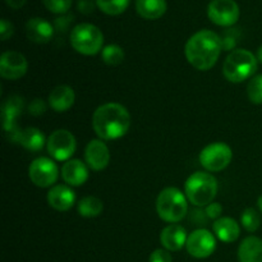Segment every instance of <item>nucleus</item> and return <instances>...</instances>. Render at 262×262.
Segmentation results:
<instances>
[{
	"label": "nucleus",
	"mask_w": 262,
	"mask_h": 262,
	"mask_svg": "<svg viewBox=\"0 0 262 262\" xmlns=\"http://www.w3.org/2000/svg\"><path fill=\"white\" fill-rule=\"evenodd\" d=\"M215 237L224 243H233L239 238L241 228L232 217H220L212 224Z\"/></svg>",
	"instance_id": "21"
},
{
	"label": "nucleus",
	"mask_w": 262,
	"mask_h": 262,
	"mask_svg": "<svg viewBox=\"0 0 262 262\" xmlns=\"http://www.w3.org/2000/svg\"><path fill=\"white\" fill-rule=\"evenodd\" d=\"M13 33H14V26L7 19L0 20V37H2V41H7L8 38L12 37Z\"/></svg>",
	"instance_id": "33"
},
{
	"label": "nucleus",
	"mask_w": 262,
	"mask_h": 262,
	"mask_svg": "<svg viewBox=\"0 0 262 262\" xmlns=\"http://www.w3.org/2000/svg\"><path fill=\"white\" fill-rule=\"evenodd\" d=\"M205 211H206V215L209 216V219L217 220L222 217L223 206L219 202H211V204L205 207Z\"/></svg>",
	"instance_id": "32"
},
{
	"label": "nucleus",
	"mask_w": 262,
	"mask_h": 262,
	"mask_svg": "<svg viewBox=\"0 0 262 262\" xmlns=\"http://www.w3.org/2000/svg\"><path fill=\"white\" fill-rule=\"evenodd\" d=\"M241 223H242V227L245 228L247 232L253 233L260 228L261 225V216L255 209L250 207V209H246L242 212V216H241Z\"/></svg>",
	"instance_id": "27"
},
{
	"label": "nucleus",
	"mask_w": 262,
	"mask_h": 262,
	"mask_svg": "<svg viewBox=\"0 0 262 262\" xmlns=\"http://www.w3.org/2000/svg\"><path fill=\"white\" fill-rule=\"evenodd\" d=\"M25 101L20 96L13 95L9 96L2 105V122L3 128L8 136L13 135L19 129L18 127V118L22 115Z\"/></svg>",
	"instance_id": "13"
},
{
	"label": "nucleus",
	"mask_w": 262,
	"mask_h": 262,
	"mask_svg": "<svg viewBox=\"0 0 262 262\" xmlns=\"http://www.w3.org/2000/svg\"><path fill=\"white\" fill-rule=\"evenodd\" d=\"M92 128L102 141L122 138L130 128V114L127 107L118 102H106L95 110Z\"/></svg>",
	"instance_id": "1"
},
{
	"label": "nucleus",
	"mask_w": 262,
	"mask_h": 262,
	"mask_svg": "<svg viewBox=\"0 0 262 262\" xmlns=\"http://www.w3.org/2000/svg\"><path fill=\"white\" fill-rule=\"evenodd\" d=\"M241 10L234 0H211L207 7L209 19L220 27L234 26L239 19Z\"/></svg>",
	"instance_id": "10"
},
{
	"label": "nucleus",
	"mask_w": 262,
	"mask_h": 262,
	"mask_svg": "<svg viewBox=\"0 0 262 262\" xmlns=\"http://www.w3.org/2000/svg\"><path fill=\"white\" fill-rule=\"evenodd\" d=\"M239 262H262V239L255 235L245 238L238 247Z\"/></svg>",
	"instance_id": "22"
},
{
	"label": "nucleus",
	"mask_w": 262,
	"mask_h": 262,
	"mask_svg": "<svg viewBox=\"0 0 262 262\" xmlns=\"http://www.w3.org/2000/svg\"><path fill=\"white\" fill-rule=\"evenodd\" d=\"M84 160L87 166L95 171L104 170L110 161V151L102 140H92L84 150Z\"/></svg>",
	"instance_id": "14"
},
{
	"label": "nucleus",
	"mask_w": 262,
	"mask_h": 262,
	"mask_svg": "<svg viewBox=\"0 0 262 262\" xmlns=\"http://www.w3.org/2000/svg\"><path fill=\"white\" fill-rule=\"evenodd\" d=\"M184 194L196 207H206L217 194V181L212 174L196 171L184 183Z\"/></svg>",
	"instance_id": "3"
},
{
	"label": "nucleus",
	"mask_w": 262,
	"mask_h": 262,
	"mask_svg": "<svg viewBox=\"0 0 262 262\" xmlns=\"http://www.w3.org/2000/svg\"><path fill=\"white\" fill-rule=\"evenodd\" d=\"M46 109V102L42 99H35L31 101V104L28 105V113L33 117H40V115L45 114Z\"/></svg>",
	"instance_id": "30"
},
{
	"label": "nucleus",
	"mask_w": 262,
	"mask_h": 262,
	"mask_svg": "<svg viewBox=\"0 0 262 262\" xmlns=\"http://www.w3.org/2000/svg\"><path fill=\"white\" fill-rule=\"evenodd\" d=\"M166 0H136V10L140 17L154 20L163 17L166 12Z\"/></svg>",
	"instance_id": "23"
},
{
	"label": "nucleus",
	"mask_w": 262,
	"mask_h": 262,
	"mask_svg": "<svg viewBox=\"0 0 262 262\" xmlns=\"http://www.w3.org/2000/svg\"><path fill=\"white\" fill-rule=\"evenodd\" d=\"M76 100L74 90L67 84H60L53 89L49 95V106L56 113H64L71 109Z\"/></svg>",
	"instance_id": "20"
},
{
	"label": "nucleus",
	"mask_w": 262,
	"mask_h": 262,
	"mask_svg": "<svg viewBox=\"0 0 262 262\" xmlns=\"http://www.w3.org/2000/svg\"><path fill=\"white\" fill-rule=\"evenodd\" d=\"M188 235L184 227L179 224H169L160 233V243L165 250L179 251L186 246Z\"/></svg>",
	"instance_id": "19"
},
{
	"label": "nucleus",
	"mask_w": 262,
	"mask_h": 262,
	"mask_svg": "<svg viewBox=\"0 0 262 262\" xmlns=\"http://www.w3.org/2000/svg\"><path fill=\"white\" fill-rule=\"evenodd\" d=\"M233 159V151L227 143L214 142L202 148L200 154V164L207 171H222L229 166Z\"/></svg>",
	"instance_id": "7"
},
{
	"label": "nucleus",
	"mask_w": 262,
	"mask_h": 262,
	"mask_svg": "<svg viewBox=\"0 0 262 262\" xmlns=\"http://www.w3.org/2000/svg\"><path fill=\"white\" fill-rule=\"evenodd\" d=\"M124 50L119 45H115V43L105 46L101 51L102 61L112 67L122 64L123 60H124Z\"/></svg>",
	"instance_id": "26"
},
{
	"label": "nucleus",
	"mask_w": 262,
	"mask_h": 262,
	"mask_svg": "<svg viewBox=\"0 0 262 262\" xmlns=\"http://www.w3.org/2000/svg\"><path fill=\"white\" fill-rule=\"evenodd\" d=\"M77 210H78V214L83 217H96L104 210V204L97 197L87 196L78 202Z\"/></svg>",
	"instance_id": "24"
},
{
	"label": "nucleus",
	"mask_w": 262,
	"mask_h": 262,
	"mask_svg": "<svg viewBox=\"0 0 262 262\" xmlns=\"http://www.w3.org/2000/svg\"><path fill=\"white\" fill-rule=\"evenodd\" d=\"M72 2L73 0H42L46 9L54 14H64L68 12L72 7Z\"/></svg>",
	"instance_id": "29"
},
{
	"label": "nucleus",
	"mask_w": 262,
	"mask_h": 262,
	"mask_svg": "<svg viewBox=\"0 0 262 262\" xmlns=\"http://www.w3.org/2000/svg\"><path fill=\"white\" fill-rule=\"evenodd\" d=\"M71 45L82 55H96L104 45V35L101 30L91 23H79L72 30Z\"/></svg>",
	"instance_id": "6"
},
{
	"label": "nucleus",
	"mask_w": 262,
	"mask_h": 262,
	"mask_svg": "<svg viewBox=\"0 0 262 262\" xmlns=\"http://www.w3.org/2000/svg\"><path fill=\"white\" fill-rule=\"evenodd\" d=\"M28 177L35 186L48 188L54 186L59 178V168L54 160L49 158H38L31 163Z\"/></svg>",
	"instance_id": "9"
},
{
	"label": "nucleus",
	"mask_w": 262,
	"mask_h": 262,
	"mask_svg": "<svg viewBox=\"0 0 262 262\" xmlns=\"http://www.w3.org/2000/svg\"><path fill=\"white\" fill-rule=\"evenodd\" d=\"M46 148L54 160L68 161L76 152V137L67 129H56L49 136Z\"/></svg>",
	"instance_id": "8"
},
{
	"label": "nucleus",
	"mask_w": 262,
	"mask_h": 262,
	"mask_svg": "<svg viewBox=\"0 0 262 262\" xmlns=\"http://www.w3.org/2000/svg\"><path fill=\"white\" fill-rule=\"evenodd\" d=\"M95 4L92 0H79L78 2V10L82 12L83 14H90L95 10Z\"/></svg>",
	"instance_id": "35"
},
{
	"label": "nucleus",
	"mask_w": 262,
	"mask_h": 262,
	"mask_svg": "<svg viewBox=\"0 0 262 262\" xmlns=\"http://www.w3.org/2000/svg\"><path fill=\"white\" fill-rule=\"evenodd\" d=\"M5 2L13 9H19L26 4V0H5Z\"/></svg>",
	"instance_id": "37"
},
{
	"label": "nucleus",
	"mask_w": 262,
	"mask_h": 262,
	"mask_svg": "<svg viewBox=\"0 0 262 262\" xmlns=\"http://www.w3.org/2000/svg\"><path fill=\"white\" fill-rule=\"evenodd\" d=\"M96 7L107 15H119L127 10L130 0H95Z\"/></svg>",
	"instance_id": "25"
},
{
	"label": "nucleus",
	"mask_w": 262,
	"mask_h": 262,
	"mask_svg": "<svg viewBox=\"0 0 262 262\" xmlns=\"http://www.w3.org/2000/svg\"><path fill=\"white\" fill-rule=\"evenodd\" d=\"M48 204L56 211H68L76 204V193L71 187L58 184L48 192Z\"/></svg>",
	"instance_id": "16"
},
{
	"label": "nucleus",
	"mask_w": 262,
	"mask_h": 262,
	"mask_svg": "<svg viewBox=\"0 0 262 262\" xmlns=\"http://www.w3.org/2000/svg\"><path fill=\"white\" fill-rule=\"evenodd\" d=\"M247 95L252 104L262 105V74H257L251 78L247 84Z\"/></svg>",
	"instance_id": "28"
},
{
	"label": "nucleus",
	"mask_w": 262,
	"mask_h": 262,
	"mask_svg": "<svg viewBox=\"0 0 262 262\" xmlns=\"http://www.w3.org/2000/svg\"><path fill=\"white\" fill-rule=\"evenodd\" d=\"M186 248L192 257L207 258L216 250V239L211 232L200 228L188 235Z\"/></svg>",
	"instance_id": "11"
},
{
	"label": "nucleus",
	"mask_w": 262,
	"mask_h": 262,
	"mask_svg": "<svg viewBox=\"0 0 262 262\" xmlns=\"http://www.w3.org/2000/svg\"><path fill=\"white\" fill-rule=\"evenodd\" d=\"M233 33L234 32H228L225 33L224 38H222L223 40V49H225V50H232L233 48L235 46V43H237V38L233 36Z\"/></svg>",
	"instance_id": "36"
},
{
	"label": "nucleus",
	"mask_w": 262,
	"mask_h": 262,
	"mask_svg": "<svg viewBox=\"0 0 262 262\" xmlns=\"http://www.w3.org/2000/svg\"><path fill=\"white\" fill-rule=\"evenodd\" d=\"M150 262H173V258H171L170 252L165 248H159V250H155L150 255Z\"/></svg>",
	"instance_id": "31"
},
{
	"label": "nucleus",
	"mask_w": 262,
	"mask_h": 262,
	"mask_svg": "<svg viewBox=\"0 0 262 262\" xmlns=\"http://www.w3.org/2000/svg\"><path fill=\"white\" fill-rule=\"evenodd\" d=\"M209 220V216L206 215V211L201 209H194L193 211H191V222L194 223L199 227L205 225Z\"/></svg>",
	"instance_id": "34"
},
{
	"label": "nucleus",
	"mask_w": 262,
	"mask_h": 262,
	"mask_svg": "<svg viewBox=\"0 0 262 262\" xmlns=\"http://www.w3.org/2000/svg\"><path fill=\"white\" fill-rule=\"evenodd\" d=\"M28 63L25 55L18 51L9 50L2 54L0 58V76L4 79L15 81L27 73Z\"/></svg>",
	"instance_id": "12"
},
{
	"label": "nucleus",
	"mask_w": 262,
	"mask_h": 262,
	"mask_svg": "<svg viewBox=\"0 0 262 262\" xmlns=\"http://www.w3.org/2000/svg\"><path fill=\"white\" fill-rule=\"evenodd\" d=\"M156 211L161 220L169 224H177L182 222L188 212V200L178 188L168 187L159 193Z\"/></svg>",
	"instance_id": "4"
},
{
	"label": "nucleus",
	"mask_w": 262,
	"mask_h": 262,
	"mask_svg": "<svg viewBox=\"0 0 262 262\" xmlns=\"http://www.w3.org/2000/svg\"><path fill=\"white\" fill-rule=\"evenodd\" d=\"M257 61V58L250 50L235 49L225 59L223 74L232 83H241L256 73Z\"/></svg>",
	"instance_id": "5"
},
{
	"label": "nucleus",
	"mask_w": 262,
	"mask_h": 262,
	"mask_svg": "<svg viewBox=\"0 0 262 262\" xmlns=\"http://www.w3.org/2000/svg\"><path fill=\"white\" fill-rule=\"evenodd\" d=\"M61 178L72 187L82 186L89 179V168L78 159H71L61 166Z\"/></svg>",
	"instance_id": "17"
},
{
	"label": "nucleus",
	"mask_w": 262,
	"mask_h": 262,
	"mask_svg": "<svg viewBox=\"0 0 262 262\" xmlns=\"http://www.w3.org/2000/svg\"><path fill=\"white\" fill-rule=\"evenodd\" d=\"M257 206H258V209H260V211L262 212V194L258 197V200H257Z\"/></svg>",
	"instance_id": "39"
},
{
	"label": "nucleus",
	"mask_w": 262,
	"mask_h": 262,
	"mask_svg": "<svg viewBox=\"0 0 262 262\" xmlns=\"http://www.w3.org/2000/svg\"><path fill=\"white\" fill-rule=\"evenodd\" d=\"M257 60L262 64V46H260V49L257 50Z\"/></svg>",
	"instance_id": "38"
},
{
	"label": "nucleus",
	"mask_w": 262,
	"mask_h": 262,
	"mask_svg": "<svg viewBox=\"0 0 262 262\" xmlns=\"http://www.w3.org/2000/svg\"><path fill=\"white\" fill-rule=\"evenodd\" d=\"M223 51V40L217 33L210 30H201L188 38L184 54L197 71H210L216 64Z\"/></svg>",
	"instance_id": "2"
},
{
	"label": "nucleus",
	"mask_w": 262,
	"mask_h": 262,
	"mask_svg": "<svg viewBox=\"0 0 262 262\" xmlns=\"http://www.w3.org/2000/svg\"><path fill=\"white\" fill-rule=\"evenodd\" d=\"M26 35L35 43H48L54 36V27L43 18H31L26 23Z\"/></svg>",
	"instance_id": "18"
},
{
	"label": "nucleus",
	"mask_w": 262,
	"mask_h": 262,
	"mask_svg": "<svg viewBox=\"0 0 262 262\" xmlns=\"http://www.w3.org/2000/svg\"><path fill=\"white\" fill-rule=\"evenodd\" d=\"M8 138H9V141H12V142L19 143V145L23 146L26 150L32 151V152H38V151H41L43 148V146H45V143L48 142V141L45 140L43 133L35 127L18 129L15 133L8 136Z\"/></svg>",
	"instance_id": "15"
}]
</instances>
